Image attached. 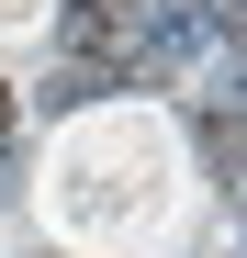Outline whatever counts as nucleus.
Listing matches in <instances>:
<instances>
[{
	"instance_id": "5",
	"label": "nucleus",
	"mask_w": 247,
	"mask_h": 258,
	"mask_svg": "<svg viewBox=\"0 0 247 258\" xmlns=\"http://www.w3.org/2000/svg\"><path fill=\"white\" fill-rule=\"evenodd\" d=\"M225 34H236V45H247V0H225Z\"/></svg>"
},
{
	"instance_id": "3",
	"label": "nucleus",
	"mask_w": 247,
	"mask_h": 258,
	"mask_svg": "<svg viewBox=\"0 0 247 258\" xmlns=\"http://www.w3.org/2000/svg\"><path fill=\"white\" fill-rule=\"evenodd\" d=\"M202 157H214L225 180H247V123H236V112H214V123H202Z\"/></svg>"
},
{
	"instance_id": "2",
	"label": "nucleus",
	"mask_w": 247,
	"mask_h": 258,
	"mask_svg": "<svg viewBox=\"0 0 247 258\" xmlns=\"http://www.w3.org/2000/svg\"><path fill=\"white\" fill-rule=\"evenodd\" d=\"M101 90H112V68H79V56H68V68L45 79V101H56V112H79V101H101Z\"/></svg>"
},
{
	"instance_id": "1",
	"label": "nucleus",
	"mask_w": 247,
	"mask_h": 258,
	"mask_svg": "<svg viewBox=\"0 0 247 258\" xmlns=\"http://www.w3.org/2000/svg\"><path fill=\"white\" fill-rule=\"evenodd\" d=\"M56 45H68L79 68H112V79H135V68H146V0H68Z\"/></svg>"
},
{
	"instance_id": "4",
	"label": "nucleus",
	"mask_w": 247,
	"mask_h": 258,
	"mask_svg": "<svg viewBox=\"0 0 247 258\" xmlns=\"http://www.w3.org/2000/svg\"><path fill=\"white\" fill-rule=\"evenodd\" d=\"M12 123H23V90H12V79H0V146H12Z\"/></svg>"
}]
</instances>
